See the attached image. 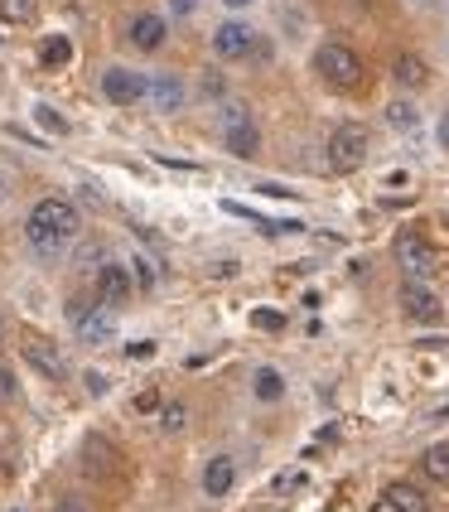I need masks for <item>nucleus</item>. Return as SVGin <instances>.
<instances>
[{
  "label": "nucleus",
  "instance_id": "f257e3e1",
  "mask_svg": "<svg viewBox=\"0 0 449 512\" xmlns=\"http://www.w3.org/2000/svg\"><path fill=\"white\" fill-rule=\"evenodd\" d=\"M78 232H83V213H78V203L73 199H39L29 208L25 218V242L34 247L39 256H63L73 242H78Z\"/></svg>",
  "mask_w": 449,
  "mask_h": 512
},
{
  "label": "nucleus",
  "instance_id": "f03ea898",
  "mask_svg": "<svg viewBox=\"0 0 449 512\" xmlns=\"http://www.w3.org/2000/svg\"><path fill=\"white\" fill-rule=\"evenodd\" d=\"M314 73L334 87V92H353V87H363V78H367L363 54L348 49V44H338V39H329V44L314 49Z\"/></svg>",
  "mask_w": 449,
  "mask_h": 512
},
{
  "label": "nucleus",
  "instance_id": "7ed1b4c3",
  "mask_svg": "<svg viewBox=\"0 0 449 512\" xmlns=\"http://www.w3.org/2000/svg\"><path fill=\"white\" fill-rule=\"evenodd\" d=\"M367 155H372V136H367V126H358V121L334 126V136H329V145H324V160H329V170L334 174L363 170Z\"/></svg>",
  "mask_w": 449,
  "mask_h": 512
},
{
  "label": "nucleus",
  "instance_id": "20e7f679",
  "mask_svg": "<svg viewBox=\"0 0 449 512\" xmlns=\"http://www.w3.org/2000/svg\"><path fill=\"white\" fill-rule=\"evenodd\" d=\"M223 145H227V155H237V160H256V155H261L256 116H252V107L237 102V97L223 102Z\"/></svg>",
  "mask_w": 449,
  "mask_h": 512
},
{
  "label": "nucleus",
  "instance_id": "39448f33",
  "mask_svg": "<svg viewBox=\"0 0 449 512\" xmlns=\"http://www.w3.org/2000/svg\"><path fill=\"white\" fill-rule=\"evenodd\" d=\"M20 358H25L39 377H49V382H63V377H68V358H63V348H58L49 334H25V339H20Z\"/></svg>",
  "mask_w": 449,
  "mask_h": 512
},
{
  "label": "nucleus",
  "instance_id": "423d86ee",
  "mask_svg": "<svg viewBox=\"0 0 449 512\" xmlns=\"http://www.w3.org/2000/svg\"><path fill=\"white\" fill-rule=\"evenodd\" d=\"M396 266L406 271V281H430V271H435V252H430V242H425L421 232H396Z\"/></svg>",
  "mask_w": 449,
  "mask_h": 512
},
{
  "label": "nucleus",
  "instance_id": "0eeeda50",
  "mask_svg": "<svg viewBox=\"0 0 449 512\" xmlns=\"http://www.w3.org/2000/svg\"><path fill=\"white\" fill-rule=\"evenodd\" d=\"M145 92H150V78H141V73H131V68H107L102 73V97L112 102V107H136Z\"/></svg>",
  "mask_w": 449,
  "mask_h": 512
},
{
  "label": "nucleus",
  "instance_id": "6e6552de",
  "mask_svg": "<svg viewBox=\"0 0 449 512\" xmlns=\"http://www.w3.org/2000/svg\"><path fill=\"white\" fill-rule=\"evenodd\" d=\"M401 310H406V319H416V324H440L445 319V300L425 281H406L401 285Z\"/></svg>",
  "mask_w": 449,
  "mask_h": 512
},
{
  "label": "nucleus",
  "instance_id": "1a4fd4ad",
  "mask_svg": "<svg viewBox=\"0 0 449 512\" xmlns=\"http://www.w3.org/2000/svg\"><path fill=\"white\" fill-rule=\"evenodd\" d=\"M213 54L227 58V63L256 54V29L247 20H223V25L213 29Z\"/></svg>",
  "mask_w": 449,
  "mask_h": 512
},
{
  "label": "nucleus",
  "instance_id": "9d476101",
  "mask_svg": "<svg viewBox=\"0 0 449 512\" xmlns=\"http://www.w3.org/2000/svg\"><path fill=\"white\" fill-rule=\"evenodd\" d=\"M131 295H136L131 266H121V261H102V266H97V305H126Z\"/></svg>",
  "mask_w": 449,
  "mask_h": 512
},
{
  "label": "nucleus",
  "instance_id": "9b49d317",
  "mask_svg": "<svg viewBox=\"0 0 449 512\" xmlns=\"http://www.w3.org/2000/svg\"><path fill=\"white\" fill-rule=\"evenodd\" d=\"M78 339L87 343V348H107V343L116 339V319H112V310H87V314H78Z\"/></svg>",
  "mask_w": 449,
  "mask_h": 512
},
{
  "label": "nucleus",
  "instance_id": "f8f14e48",
  "mask_svg": "<svg viewBox=\"0 0 449 512\" xmlns=\"http://www.w3.org/2000/svg\"><path fill=\"white\" fill-rule=\"evenodd\" d=\"M232 484H237V459L232 455H213L203 464V493L208 498H227Z\"/></svg>",
  "mask_w": 449,
  "mask_h": 512
},
{
  "label": "nucleus",
  "instance_id": "ddd939ff",
  "mask_svg": "<svg viewBox=\"0 0 449 512\" xmlns=\"http://www.w3.org/2000/svg\"><path fill=\"white\" fill-rule=\"evenodd\" d=\"M165 34H169L165 15H150V10H145V15H136V20H131V44H136V49H145V54H155V49L165 44Z\"/></svg>",
  "mask_w": 449,
  "mask_h": 512
},
{
  "label": "nucleus",
  "instance_id": "4468645a",
  "mask_svg": "<svg viewBox=\"0 0 449 512\" xmlns=\"http://www.w3.org/2000/svg\"><path fill=\"white\" fill-rule=\"evenodd\" d=\"M160 112H179L184 107V83L174 78V73H160V78H150V92H145Z\"/></svg>",
  "mask_w": 449,
  "mask_h": 512
},
{
  "label": "nucleus",
  "instance_id": "2eb2a0df",
  "mask_svg": "<svg viewBox=\"0 0 449 512\" xmlns=\"http://www.w3.org/2000/svg\"><path fill=\"white\" fill-rule=\"evenodd\" d=\"M392 73H396V83H401V87H411V92L430 83V68H425V63H421L416 54H401V58L392 63Z\"/></svg>",
  "mask_w": 449,
  "mask_h": 512
},
{
  "label": "nucleus",
  "instance_id": "dca6fc26",
  "mask_svg": "<svg viewBox=\"0 0 449 512\" xmlns=\"http://www.w3.org/2000/svg\"><path fill=\"white\" fill-rule=\"evenodd\" d=\"M421 469L430 484H449V440H440V445H430L421 455Z\"/></svg>",
  "mask_w": 449,
  "mask_h": 512
},
{
  "label": "nucleus",
  "instance_id": "f3484780",
  "mask_svg": "<svg viewBox=\"0 0 449 512\" xmlns=\"http://www.w3.org/2000/svg\"><path fill=\"white\" fill-rule=\"evenodd\" d=\"M387 126H396V131H416V126H421V107H416L411 97L387 102Z\"/></svg>",
  "mask_w": 449,
  "mask_h": 512
},
{
  "label": "nucleus",
  "instance_id": "a211bd4d",
  "mask_svg": "<svg viewBox=\"0 0 449 512\" xmlns=\"http://www.w3.org/2000/svg\"><path fill=\"white\" fill-rule=\"evenodd\" d=\"M387 498H392L401 512H430V503H425V493L416 484H406V479H396L392 488H387Z\"/></svg>",
  "mask_w": 449,
  "mask_h": 512
},
{
  "label": "nucleus",
  "instance_id": "6ab92c4d",
  "mask_svg": "<svg viewBox=\"0 0 449 512\" xmlns=\"http://www.w3.org/2000/svg\"><path fill=\"white\" fill-rule=\"evenodd\" d=\"M39 0H0V25H34Z\"/></svg>",
  "mask_w": 449,
  "mask_h": 512
},
{
  "label": "nucleus",
  "instance_id": "aec40b11",
  "mask_svg": "<svg viewBox=\"0 0 449 512\" xmlns=\"http://www.w3.org/2000/svg\"><path fill=\"white\" fill-rule=\"evenodd\" d=\"M68 58H73V44H68L63 34H54V39L39 44V63H44V68H63Z\"/></svg>",
  "mask_w": 449,
  "mask_h": 512
},
{
  "label": "nucleus",
  "instance_id": "412c9836",
  "mask_svg": "<svg viewBox=\"0 0 449 512\" xmlns=\"http://www.w3.org/2000/svg\"><path fill=\"white\" fill-rule=\"evenodd\" d=\"M252 387H256V397H261V401H281L285 397V377L276 368H261Z\"/></svg>",
  "mask_w": 449,
  "mask_h": 512
},
{
  "label": "nucleus",
  "instance_id": "4be33fe9",
  "mask_svg": "<svg viewBox=\"0 0 449 512\" xmlns=\"http://www.w3.org/2000/svg\"><path fill=\"white\" fill-rule=\"evenodd\" d=\"M160 426H165V435H179V430L189 426V406L184 401H165L160 406Z\"/></svg>",
  "mask_w": 449,
  "mask_h": 512
},
{
  "label": "nucleus",
  "instance_id": "5701e85b",
  "mask_svg": "<svg viewBox=\"0 0 449 512\" xmlns=\"http://www.w3.org/2000/svg\"><path fill=\"white\" fill-rule=\"evenodd\" d=\"M131 281L141 285V290H155V266H150V256H131Z\"/></svg>",
  "mask_w": 449,
  "mask_h": 512
},
{
  "label": "nucleus",
  "instance_id": "b1692460",
  "mask_svg": "<svg viewBox=\"0 0 449 512\" xmlns=\"http://www.w3.org/2000/svg\"><path fill=\"white\" fill-rule=\"evenodd\" d=\"M34 121H39L44 131H54V136H68V121H63V116L54 112V107H44V102L34 107Z\"/></svg>",
  "mask_w": 449,
  "mask_h": 512
},
{
  "label": "nucleus",
  "instance_id": "393cba45",
  "mask_svg": "<svg viewBox=\"0 0 449 512\" xmlns=\"http://www.w3.org/2000/svg\"><path fill=\"white\" fill-rule=\"evenodd\" d=\"M252 324H256V329H266V334H281L285 314L281 310H252Z\"/></svg>",
  "mask_w": 449,
  "mask_h": 512
},
{
  "label": "nucleus",
  "instance_id": "a878e982",
  "mask_svg": "<svg viewBox=\"0 0 449 512\" xmlns=\"http://www.w3.org/2000/svg\"><path fill=\"white\" fill-rule=\"evenodd\" d=\"M131 406H136L141 416H150V411H160L165 401H160V392H155V387H145V392H136V401H131Z\"/></svg>",
  "mask_w": 449,
  "mask_h": 512
},
{
  "label": "nucleus",
  "instance_id": "bb28decb",
  "mask_svg": "<svg viewBox=\"0 0 449 512\" xmlns=\"http://www.w3.org/2000/svg\"><path fill=\"white\" fill-rule=\"evenodd\" d=\"M15 392H20V382H15V372L0 363V401H15Z\"/></svg>",
  "mask_w": 449,
  "mask_h": 512
},
{
  "label": "nucleus",
  "instance_id": "cd10ccee",
  "mask_svg": "<svg viewBox=\"0 0 449 512\" xmlns=\"http://www.w3.org/2000/svg\"><path fill=\"white\" fill-rule=\"evenodd\" d=\"M382 184H387V189H406V184H411V174H406V170H392L387 179H382Z\"/></svg>",
  "mask_w": 449,
  "mask_h": 512
},
{
  "label": "nucleus",
  "instance_id": "c85d7f7f",
  "mask_svg": "<svg viewBox=\"0 0 449 512\" xmlns=\"http://www.w3.org/2000/svg\"><path fill=\"white\" fill-rule=\"evenodd\" d=\"M169 10H174V15H194L198 0H169Z\"/></svg>",
  "mask_w": 449,
  "mask_h": 512
},
{
  "label": "nucleus",
  "instance_id": "c756f323",
  "mask_svg": "<svg viewBox=\"0 0 449 512\" xmlns=\"http://www.w3.org/2000/svg\"><path fill=\"white\" fill-rule=\"evenodd\" d=\"M87 392H92V397H102V392H107V377H92V372H87Z\"/></svg>",
  "mask_w": 449,
  "mask_h": 512
},
{
  "label": "nucleus",
  "instance_id": "7c9ffc66",
  "mask_svg": "<svg viewBox=\"0 0 449 512\" xmlns=\"http://www.w3.org/2000/svg\"><path fill=\"white\" fill-rule=\"evenodd\" d=\"M367 512H401V508H396L392 498H387V493H382V498H377V503H372V508H367Z\"/></svg>",
  "mask_w": 449,
  "mask_h": 512
},
{
  "label": "nucleus",
  "instance_id": "2f4dec72",
  "mask_svg": "<svg viewBox=\"0 0 449 512\" xmlns=\"http://www.w3.org/2000/svg\"><path fill=\"white\" fill-rule=\"evenodd\" d=\"M440 145L449 150V107H445V116H440Z\"/></svg>",
  "mask_w": 449,
  "mask_h": 512
},
{
  "label": "nucleus",
  "instance_id": "473e14b6",
  "mask_svg": "<svg viewBox=\"0 0 449 512\" xmlns=\"http://www.w3.org/2000/svg\"><path fill=\"white\" fill-rule=\"evenodd\" d=\"M10 199V179H5V174H0V203Z\"/></svg>",
  "mask_w": 449,
  "mask_h": 512
},
{
  "label": "nucleus",
  "instance_id": "72a5a7b5",
  "mask_svg": "<svg viewBox=\"0 0 449 512\" xmlns=\"http://www.w3.org/2000/svg\"><path fill=\"white\" fill-rule=\"evenodd\" d=\"M223 5H232V10H247V5H256V0H223Z\"/></svg>",
  "mask_w": 449,
  "mask_h": 512
},
{
  "label": "nucleus",
  "instance_id": "f704fd0d",
  "mask_svg": "<svg viewBox=\"0 0 449 512\" xmlns=\"http://www.w3.org/2000/svg\"><path fill=\"white\" fill-rule=\"evenodd\" d=\"M54 512H83V508H78V503H63V508H54Z\"/></svg>",
  "mask_w": 449,
  "mask_h": 512
},
{
  "label": "nucleus",
  "instance_id": "c9c22d12",
  "mask_svg": "<svg viewBox=\"0 0 449 512\" xmlns=\"http://www.w3.org/2000/svg\"><path fill=\"white\" fill-rule=\"evenodd\" d=\"M435 416H440V421H449V406H440V411H435Z\"/></svg>",
  "mask_w": 449,
  "mask_h": 512
},
{
  "label": "nucleus",
  "instance_id": "e433bc0d",
  "mask_svg": "<svg viewBox=\"0 0 449 512\" xmlns=\"http://www.w3.org/2000/svg\"><path fill=\"white\" fill-rule=\"evenodd\" d=\"M0 339H5V314H0Z\"/></svg>",
  "mask_w": 449,
  "mask_h": 512
},
{
  "label": "nucleus",
  "instance_id": "4c0bfd02",
  "mask_svg": "<svg viewBox=\"0 0 449 512\" xmlns=\"http://www.w3.org/2000/svg\"><path fill=\"white\" fill-rule=\"evenodd\" d=\"M416 5H440V0H416Z\"/></svg>",
  "mask_w": 449,
  "mask_h": 512
}]
</instances>
